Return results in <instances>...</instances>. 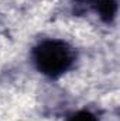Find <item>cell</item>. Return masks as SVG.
Wrapping results in <instances>:
<instances>
[{
    "label": "cell",
    "instance_id": "cell-1",
    "mask_svg": "<svg viewBox=\"0 0 120 121\" xmlns=\"http://www.w3.org/2000/svg\"><path fill=\"white\" fill-rule=\"evenodd\" d=\"M75 58V49L64 39H45L32 49L35 68L51 79H57L68 72Z\"/></svg>",
    "mask_w": 120,
    "mask_h": 121
},
{
    "label": "cell",
    "instance_id": "cell-2",
    "mask_svg": "<svg viewBox=\"0 0 120 121\" xmlns=\"http://www.w3.org/2000/svg\"><path fill=\"white\" fill-rule=\"evenodd\" d=\"M97 13L100 14V18L106 23H110L117 11V3L116 0H95L93 1Z\"/></svg>",
    "mask_w": 120,
    "mask_h": 121
},
{
    "label": "cell",
    "instance_id": "cell-3",
    "mask_svg": "<svg viewBox=\"0 0 120 121\" xmlns=\"http://www.w3.org/2000/svg\"><path fill=\"white\" fill-rule=\"evenodd\" d=\"M68 121H97V118L86 110H82V111H78L76 114H74Z\"/></svg>",
    "mask_w": 120,
    "mask_h": 121
}]
</instances>
